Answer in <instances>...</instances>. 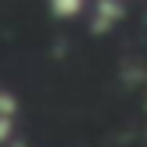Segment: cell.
Here are the masks:
<instances>
[{
	"label": "cell",
	"mask_w": 147,
	"mask_h": 147,
	"mask_svg": "<svg viewBox=\"0 0 147 147\" xmlns=\"http://www.w3.org/2000/svg\"><path fill=\"white\" fill-rule=\"evenodd\" d=\"M7 147H25V144H22V140H14V144H7Z\"/></svg>",
	"instance_id": "cell-5"
},
{
	"label": "cell",
	"mask_w": 147,
	"mask_h": 147,
	"mask_svg": "<svg viewBox=\"0 0 147 147\" xmlns=\"http://www.w3.org/2000/svg\"><path fill=\"white\" fill-rule=\"evenodd\" d=\"M54 18H79L86 11V0H47Z\"/></svg>",
	"instance_id": "cell-2"
},
{
	"label": "cell",
	"mask_w": 147,
	"mask_h": 147,
	"mask_svg": "<svg viewBox=\"0 0 147 147\" xmlns=\"http://www.w3.org/2000/svg\"><path fill=\"white\" fill-rule=\"evenodd\" d=\"M122 14H126V4L122 0H97L93 4V18H90V32H97V36L111 32V25Z\"/></svg>",
	"instance_id": "cell-1"
},
{
	"label": "cell",
	"mask_w": 147,
	"mask_h": 147,
	"mask_svg": "<svg viewBox=\"0 0 147 147\" xmlns=\"http://www.w3.org/2000/svg\"><path fill=\"white\" fill-rule=\"evenodd\" d=\"M18 136H14V119H0V147L14 144Z\"/></svg>",
	"instance_id": "cell-4"
},
{
	"label": "cell",
	"mask_w": 147,
	"mask_h": 147,
	"mask_svg": "<svg viewBox=\"0 0 147 147\" xmlns=\"http://www.w3.org/2000/svg\"><path fill=\"white\" fill-rule=\"evenodd\" d=\"M18 115V100H14V93L0 90V119H14Z\"/></svg>",
	"instance_id": "cell-3"
}]
</instances>
